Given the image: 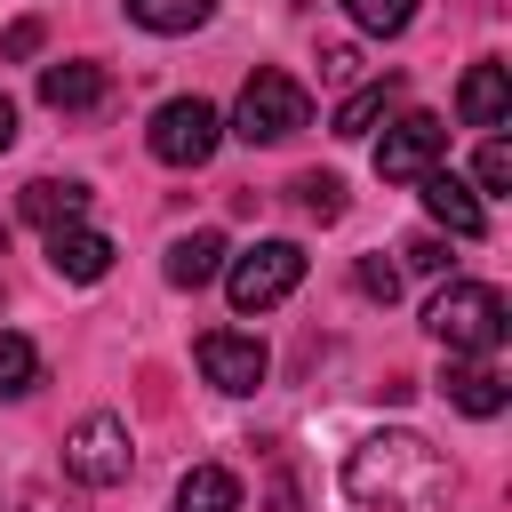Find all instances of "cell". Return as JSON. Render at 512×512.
<instances>
[{"instance_id":"obj_10","label":"cell","mask_w":512,"mask_h":512,"mask_svg":"<svg viewBox=\"0 0 512 512\" xmlns=\"http://www.w3.org/2000/svg\"><path fill=\"white\" fill-rule=\"evenodd\" d=\"M440 392L464 408V416H504V400H512V384L488 368V352H448V376H440Z\"/></svg>"},{"instance_id":"obj_20","label":"cell","mask_w":512,"mask_h":512,"mask_svg":"<svg viewBox=\"0 0 512 512\" xmlns=\"http://www.w3.org/2000/svg\"><path fill=\"white\" fill-rule=\"evenodd\" d=\"M344 16H352L360 32H376V40H392V32L416 24V0H344Z\"/></svg>"},{"instance_id":"obj_26","label":"cell","mask_w":512,"mask_h":512,"mask_svg":"<svg viewBox=\"0 0 512 512\" xmlns=\"http://www.w3.org/2000/svg\"><path fill=\"white\" fill-rule=\"evenodd\" d=\"M264 512H304V496H296V480H288V472H272V488H264Z\"/></svg>"},{"instance_id":"obj_3","label":"cell","mask_w":512,"mask_h":512,"mask_svg":"<svg viewBox=\"0 0 512 512\" xmlns=\"http://www.w3.org/2000/svg\"><path fill=\"white\" fill-rule=\"evenodd\" d=\"M232 128H240L248 144H288L296 128H312L304 80H296V72H248V88H240V104H232Z\"/></svg>"},{"instance_id":"obj_16","label":"cell","mask_w":512,"mask_h":512,"mask_svg":"<svg viewBox=\"0 0 512 512\" xmlns=\"http://www.w3.org/2000/svg\"><path fill=\"white\" fill-rule=\"evenodd\" d=\"M216 272H224V232H184L168 248V280L176 288H208Z\"/></svg>"},{"instance_id":"obj_7","label":"cell","mask_w":512,"mask_h":512,"mask_svg":"<svg viewBox=\"0 0 512 512\" xmlns=\"http://www.w3.org/2000/svg\"><path fill=\"white\" fill-rule=\"evenodd\" d=\"M440 152H448V120L400 112V120L384 128V144H376V176H384V184H416L424 168H440Z\"/></svg>"},{"instance_id":"obj_14","label":"cell","mask_w":512,"mask_h":512,"mask_svg":"<svg viewBox=\"0 0 512 512\" xmlns=\"http://www.w3.org/2000/svg\"><path fill=\"white\" fill-rule=\"evenodd\" d=\"M104 64H48L40 72V104L48 112H88V104H104Z\"/></svg>"},{"instance_id":"obj_2","label":"cell","mask_w":512,"mask_h":512,"mask_svg":"<svg viewBox=\"0 0 512 512\" xmlns=\"http://www.w3.org/2000/svg\"><path fill=\"white\" fill-rule=\"evenodd\" d=\"M424 328H432L448 352H496L504 328H512V312H504V296H496L488 280H448V288L424 304Z\"/></svg>"},{"instance_id":"obj_11","label":"cell","mask_w":512,"mask_h":512,"mask_svg":"<svg viewBox=\"0 0 512 512\" xmlns=\"http://www.w3.org/2000/svg\"><path fill=\"white\" fill-rule=\"evenodd\" d=\"M48 272L88 288V280H104V272H112V240H104L88 216H80V224H56V232H48Z\"/></svg>"},{"instance_id":"obj_24","label":"cell","mask_w":512,"mask_h":512,"mask_svg":"<svg viewBox=\"0 0 512 512\" xmlns=\"http://www.w3.org/2000/svg\"><path fill=\"white\" fill-rule=\"evenodd\" d=\"M352 280H360V296H376V304H392V296H400V272H392L384 256H360V272H352Z\"/></svg>"},{"instance_id":"obj_17","label":"cell","mask_w":512,"mask_h":512,"mask_svg":"<svg viewBox=\"0 0 512 512\" xmlns=\"http://www.w3.org/2000/svg\"><path fill=\"white\" fill-rule=\"evenodd\" d=\"M392 104H400V80H368V88H352V96L336 104V136H368L376 120H392Z\"/></svg>"},{"instance_id":"obj_5","label":"cell","mask_w":512,"mask_h":512,"mask_svg":"<svg viewBox=\"0 0 512 512\" xmlns=\"http://www.w3.org/2000/svg\"><path fill=\"white\" fill-rule=\"evenodd\" d=\"M296 280H304V248H296V240H256L248 256H232V264H224L232 312H272V304H288V296H296Z\"/></svg>"},{"instance_id":"obj_18","label":"cell","mask_w":512,"mask_h":512,"mask_svg":"<svg viewBox=\"0 0 512 512\" xmlns=\"http://www.w3.org/2000/svg\"><path fill=\"white\" fill-rule=\"evenodd\" d=\"M128 16L144 32H200L216 16V0H128Z\"/></svg>"},{"instance_id":"obj_4","label":"cell","mask_w":512,"mask_h":512,"mask_svg":"<svg viewBox=\"0 0 512 512\" xmlns=\"http://www.w3.org/2000/svg\"><path fill=\"white\" fill-rule=\"evenodd\" d=\"M144 144H152V160H160V168H200V160L224 144V112H216L208 96H168V104L152 112Z\"/></svg>"},{"instance_id":"obj_27","label":"cell","mask_w":512,"mask_h":512,"mask_svg":"<svg viewBox=\"0 0 512 512\" xmlns=\"http://www.w3.org/2000/svg\"><path fill=\"white\" fill-rule=\"evenodd\" d=\"M8 144H16V104L0 96V152H8Z\"/></svg>"},{"instance_id":"obj_13","label":"cell","mask_w":512,"mask_h":512,"mask_svg":"<svg viewBox=\"0 0 512 512\" xmlns=\"http://www.w3.org/2000/svg\"><path fill=\"white\" fill-rule=\"evenodd\" d=\"M16 208H24V224L56 232V224H80V216H88V184H72V176H32V184L16 192Z\"/></svg>"},{"instance_id":"obj_21","label":"cell","mask_w":512,"mask_h":512,"mask_svg":"<svg viewBox=\"0 0 512 512\" xmlns=\"http://www.w3.org/2000/svg\"><path fill=\"white\" fill-rule=\"evenodd\" d=\"M296 208H304L312 224H336V216H344V184H336L328 168H312V176H296Z\"/></svg>"},{"instance_id":"obj_22","label":"cell","mask_w":512,"mask_h":512,"mask_svg":"<svg viewBox=\"0 0 512 512\" xmlns=\"http://www.w3.org/2000/svg\"><path fill=\"white\" fill-rule=\"evenodd\" d=\"M472 192H512V144H504V136L480 144V184H472Z\"/></svg>"},{"instance_id":"obj_8","label":"cell","mask_w":512,"mask_h":512,"mask_svg":"<svg viewBox=\"0 0 512 512\" xmlns=\"http://www.w3.org/2000/svg\"><path fill=\"white\" fill-rule=\"evenodd\" d=\"M192 352H200V376H208L216 392H256V384H264V368H272V360H264V344H256V336H240V328H208Z\"/></svg>"},{"instance_id":"obj_25","label":"cell","mask_w":512,"mask_h":512,"mask_svg":"<svg viewBox=\"0 0 512 512\" xmlns=\"http://www.w3.org/2000/svg\"><path fill=\"white\" fill-rule=\"evenodd\" d=\"M400 256H408L416 272H448V240H432V232H416V240H408Z\"/></svg>"},{"instance_id":"obj_23","label":"cell","mask_w":512,"mask_h":512,"mask_svg":"<svg viewBox=\"0 0 512 512\" xmlns=\"http://www.w3.org/2000/svg\"><path fill=\"white\" fill-rule=\"evenodd\" d=\"M40 40H48V32H40V16H16V24L0 32V56H8V64H24V56H40Z\"/></svg>"},{"instance_id":"obj_12","label":"cell","mask_w":512,"mask_h":512,"mask_svg":"<svg viewBox=\"0 0 512 512\" xmlns=\"http://www.w3.org/2000/svg\"><path fill=\"white\" fill-rule=\"evenodd\" d=\"M456 120L464 128H504L512 120V72L504 64H472L464 88H456Z\"/></svg>"},{"instance_id":"obj_15","label":"cell","mask_w":512,"mask_h":512,"mask_svg":"<svg viewBox=\"0 0 512 512\" xmlns=\"http://www.w3.org/2000/svg\"><path fill=\"white\" fill-rule=\"evenodd\" d=\"M176 512H248L240 472H224V464H192V472L176 480Z\"/></svg>"},{"instance_id":"obj_19","label":"cell","mask_w":512,"mask_h":512,"mask_svg":"<svg viewBox=\"0 0 512 512\" xmlns=\"http://www.w3.org/2000/svg\"><path fill=\"white\" fill-rule=\"evenodd\" d=\"M32 384H40V352H32V336L0 328V400H24Z\"/></svg>"},{"instance_id":"obj_9","label":"cell","mask_w":512,"mask_h":512,"mask_svg":"<svg viewBox=\"0 0 512 512\" xmlns=\"http://www.w3.org/2000/svg\"><path fill=\"white\" fill-rule=\"evenodd\" d=\"M416 184H424V216H432L440 232H456V240H480V232H488V208H480V192H472L456 168H424Z\"/></svg>"},{"instance_id":"obj_6","label":"cell","mask_w":512,"mask_h":512,"mask_svg":"<svg viewBox=\"0 0 512 512\" xmlns=\"http://www.w3.org/2000/svg\"><path fill=\"white\" fill-rule=\"evenodd\" d=\"M128 464H136V448H128V424H120L112 408H96V416L72 424V440H64V472H72L80 488H120Z\"/></svg>"},{"instance_id":"obj_1","label":"cell","mask_w":512,"mask_h":512,"mask_svg":"<svg viewBox=\"0 0 512 512\" xmlns=\"http://www.w3.org/2000/svg\"><path fill=\"white\" fill-rule=\"evenodd\" d=\"M448 456L424 432H368L344 456V496L360 512H440L448 504Z\"/></svg>"}]
</instances>
